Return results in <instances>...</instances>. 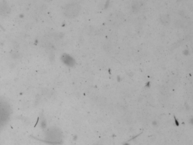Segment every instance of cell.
<instances>
[{"instance_id": "6da1fadb", "label": "cell", "mask_w": 193, "mask_h": 145, "mask_svg": "<svg viewBox=\"0 0 193 145\" xmlns=\"http://www.w3.org/2000/svg\"><path fill=\"white\" fill-rule=\"evenodd\" d=\"M65 14L69 17H74L79 13V9L76 4H72L68 6L65 9Z\"/></svg>"}, {"instance_id": "7a4b0ae2", "label": "cell", "mask_w": 193, "mask_h": 145, "mask_svg": "<svg viewBox=\"0 0 193 145\" xmlns=\"http://www.w3.org/2000/svg\"><path fill=\"white\" fill-rule=\"evenodd\" d=\"M7 6H6L5 4H3L2 3L0 4V14L1 15H5L7 13Z\"/></svg>"}, {"instance_id": "3957f363", "label": "cell", "mask_w": 193, "mask_h": 145, "mask_svg": "<svg viewBox=\"0 0 193 145\" xmlns=\"http://www.w3.org/2000/svg\"><path fill=\"white\" fill-rule=\"evenodd\" d=\"M99 145V144H97V145Z\"/></svg>"}]
</instances>
